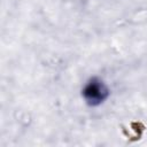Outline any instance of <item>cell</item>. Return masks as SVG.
I'll return each mask as SVG.
<instances>
[{
    "mask_svg": "<svg viewBox=\"0 0 147 147\" xmlns=\"http://www.w3.org/2000/svg\"><path fill=\"white\" fill-rule=\"evenodd\" d=\"M110 95L108 85L99 77L90 78L82 90V96L90 107H98L102 105Z\"/></svg>",
    "mask_w": 147,
    "mask_h": 147,
    "instance_id": "1",
    "label": "cell"
}]
</instances>
